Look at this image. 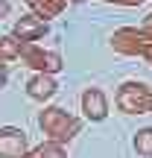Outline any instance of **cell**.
<instances>
[{
	"mask_svg": "<svg viewBox=\"0 0 152 158\" xmlns=\"http://www.w3.org/2000/svg\"><path fill=\"white\" fill-rule=\"evenodd\" d=\"M9 82V70H6V62H0V88H6Z\"/></svg>",
	"mask_w": 152,
	"mask_h": 158,
	"instance_id": "cell-14",
	"label": "cell"
},
{
	"mask_svg": "<svg viewBox=\"0 0 152 158\" xmlns=\"http://www.w3.org/2000/svg\"><path fill=\"white\" fill-rule=\"evenodd\" d=\"M132 147H135L138 155L152 158V126H143V129L135 132V138H132Z\"/></svg>",
	"mask_w": 152,
	"mask_h": 158,
	"instance_id": "cell-12",
	"label": "cell"
},
{
	"mask_svg": "<svg viewBox=\"0 0 152 158\" xmlns=\"http://www.w3.org/2000/svg\"><path fill=\"white\" fill-rule=\"evenodd\" d=\"M149 44H152V38L141 27H120L117 32L111 35V47L117 53H123V56H141L143 59L146 50H149Z\"/></svg>",
	"mask_w": 152,
	"mask_h": 158,
	"instance_id": "cell-4",
	"label": "cell"
},
{
	"mask_svg": "<svg viewBox=\"0 0 152 158\" xmlns=\"http://www.w3.org/2000/svg\"><path fill=\"white\" fill-rule=\"evenodd\" d=\"M141 3H146V0H120V6H141Z\"/></svg>",
	"mask_w": 152,
	"mask_h": 158,
	"instance_id": "cell-16",
	"label": "cell"
},
{
	"mask_svg": "<svg viewBox=\"0 0 152 158\" xmlns=\"http://www.w3.org/2000/svg\"><path fill=\"white\" fill-rule=\"evenodd\" d=\"M82 114L91 123H102L108 117V97L102 88H85L82 91Z\"/></svg>",
	"mask_w": 152,
	"mask_h": 158,
	"instance_id": "cell-6",
	"label": "cell"
},
{
	"mask_svg": "<svg viewBox=\"0 0 152 158\" xmlns=\"http://www.w3.org/2000/svg\"><path fill=\"white\" fill-rule=\"evenodd\" d=\"M70 3H82V0H70Z\"/></svg>",
	"mask_w": 152,
	"mask_h": 158,
	"instance_id": "cell-18",
	"label": "cell"
},
{
	"mask_svg": "<svg viewBox=\"0 0 152 158\" xmlns=\"http://www.w3.org/2000/svg\"><path fill=\"white\" fill-rule=\"evenodd\" d=\"M141 29H143V32H146L149 38H152V12H149L146 18H143V23H141Z\"/></svg>",
	"mask_w": 152,
	"mask_h": 158,
	"instance_id": "cell-13",
	"label": "cell"
},
{
	"mask_svg": "<svg viewBox=\"0 0 152 158\" xmlns=\"http://www.w3.org/2000/svg\"><path fill=\"white\" fill-rule=\"evenodd\" d=\"M23 158H68V149H64V143H56V141H44L41 147L29 149Z\"/></svg>",
	"mask_w": 152,
	"mask_h": 158,
	"instance_id": "cell-10",
	"label": "cell"
},
{
	"mask_svg": "<svg viewBox=\"0 0 152 158\" xmlns=\"http://www.w3.org/2000/svg\"><path fill=\"white\" fill-rule=\"evenodd\" d=\"M21 47L23 41L15 38V35H0V62H15V59H21Z\"/></svg>",
	"mask_w": 152,
	"mask_h": 158,
	"instance_id": "cell-11",
	"label": "cell"
},
{
	"mask_svg": "<svg viewBox=\"0 0 152 158\" xmlns=\"http://www.w3.org/2000/svg\"><path fill=\"white\" fill-rule=\"evenodd\" d=\"M9 12H12V6H9V3H6V0H0V21H3V18H6V15H9Z\"/></svg>",
	"mask_w": 152,
	"mask_h": 158,
	"instance_id": "cell-15",
	"label": "cell"
},
{
	"mask_svg": "<svg viewBox=\"0 0 152 158\" xmlns=\"http://www.w3.org/2000/svg\"><path fill=\"white\" fill-rule=\"evenodd\" d=\"M56 91H59V82L50 73H32L29 82H27V97H29V100H38V102L53 100Z\"/></svg>",
	"mask_w": 152,
	"mask_h": 158,
	"instance_id": "cell-8",
	"label": "cell"
},
{
	"mask_svg": "<svg viewBox=\"0 0 152 158\" xmlns=\"http://www.w3.org/2000/svg\"><path fill=\"white\" fill-rule=\"evenodd\" d=\"M47 21H41L38 15H23L15 21V27H12V35L15 38H21L23 44H35V41H41L47 35Z\"/></svg>",
	"mask_w": 152,
	"mask_h": 158,
	"instance_id": "cell-7",
	"label": "cell"
},
{
	"mask_svg": "<svg viewBox=\"0 0 152 158\" xmlns=\"http://www.w3.org/2000/svg\"><path fill=\"white\" fill-rule=\"evenodd\" d=\"M143 59H146V62L152 64V44H149V50H146V56H143Z\"/></svg>",
	"mask_w": 152,
	"mask_h": 158,
	"instance_id": "cell-17",
	"label": "cell"
},
{
	"mask_svg": "<svg viewBox=\"0 0 152 158\" xmlns=\"http://www.w3.org/2000/svg\"><path fill=\"white\" fill-rule=\"evenodd\" d=\"M27 152V132L18 126H0V158H23Z\"/></svg>",
	"mask_w": 152,
	"mask_h": 158,
	"instance_id": "cell-5",
	"label": "cell"
},
{
	"mask_svg": "<svg viewBox=\"0 0 152 158\" xmlns=\"http://www.w3.org/2000/svg\"><path fill=\"white\" fill-rule=\"evenodd\" d=\"M21 62L27 64L29 70H35V73H50V76H56L59 70L64 68L59 53L44 50V47H38V44H23L21 47Z\"/></svg>",
	"mask_w": 152,
	"mask_h": 158,
	"instance_id": "cell-3",
	"label": "cell"
},
{
	"mask_svg": "<svg viewBox=\"0 0 152 158\" xmlns=\"http://www.w3.org/2000/svg\"><path fill=\"white\" fill-rule=\"evenodd\" d=\"M114 102H117V108L126 111V114H149L152 111V88H149L146 82H135V79H129V82L120 85Z\"/></svg>",
	"mask_w": 152,
	"mask_h": 158,
	"instance_id": "cell-2",
	"label": "cell"
},
{
	"mask_svg": "<svg viewBox=\"0 0 152 158\" xmlns=\"http://www.w3.org/2000/svg\"><path fill=\"white\" fill-rule=\"evenodd\" d=\"M68 3L70 0H27V6L32 9V15H38L41 21H47V23H50L56 15H62V12L68 9Z\"/></svg>",
	"mask_w": 152,
	"mask_h": 158,
	"instance_id": "cell-9",
	"label": "cell"
},
{
	"mask_svg": "<svg viewBox=\"0 0 152 158\" xmlns=\"http://www.w3.org/2000/svg\"><path fill=\"white\" fill-rule=\"evenodd\" d=\"M38 126H41V132L47 135V141L68 143V141H73V138L79 135L82 120L73 117L70 111H64V108H59V106H47L44 111L38 114Z\"/></svg>",
	"mask_w": 152,
	"mask_h": 158,
	"instance_id": "cell-1",
	"label": "cell"
}]
</instances>
